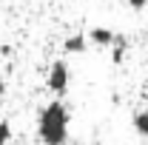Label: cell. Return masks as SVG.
<instances>
[{"mask_svg": "<svg viewBox=\"0 0 148 145\" xmlns=\"http://www.w3.org/2000/svg\"><path fill=\"white\" fill-rule=\"evenodd\" d=\"M71 111L63 100H51L37 111V140L43 145H66L69 142Z\"/></svg>", "mask_w": 148, "mask_h": 145, "instance_id": "6da1fadb", "label": "cell"}, {"mask_svg": "<svg viewBox=\"0 0 148 145\" xmlns=\"http://www.w3.org/2000/svg\"><path fill=\"white\" fill-rule=\"evenodd\" d=\"M46 85H49V91L54 94L57 100L69 91V85H71V68H69V63H66V60H54V63L49 66Z\"/></svg>", "mask_w": 148, "mask_h": 145, "instance_id": "7a4b0ae2", "label": "cell"}, {"mask_svg": "<svg viewBox=\"0 0 148 145\" xmlns=\"http://www.w3.org/2000/svg\"><path fill=\"white\" fill-rule=\"evenodd\" d=\"M88 43L100 46V49H111V46L117 43V34H114L111 29H106V26H94L91 31H88Z\"/></svg>", "mask_w": 148, "mask_h": 145, "instance_id": "3957f363", "label": "cell"}, {"mask_svg": "<svg viewBox=\"0 0 148 145\" xmlns=\"http://www.w3.org/2000/svg\"><path fill=\"white\" fill-rule=\"evenodd\" d=\"M88 49V37L83 34V31H77V34H69L63 40V51L66 54H83Z\"/></svg>", "mask_w": 148, "mask_h": 145, "instance_id": "277c9868", "label": "cell"}, {"mask_svg": "<svg viewBox=\"0 0 148 145\" xmlns=\"http://www.w3.org/2000/svg\"><path fill=\"white\" fill-rule=\"evenodd\" d=\"M131 125H134V131H137L140 137H148V108L134 111V117H131Z\"/></svg>", "mask_w": 148, "mask_h": 145, "instance_id": "5b68a950", "label": "cell"}, {"mask_svg": "<svg viewBox=\"0 0 148 145\" xmlns=\"http://www.w3.org/2000/svg\"><path fill=\"white\" fill-rule=\"evenodd\" d=\"M125 49H128V40L123 34H117V43L111 46V60H114V63H123V60H125Z\"/></svg>", "mask_w": 148, "mask_h": 145, "instance_id": "8992f818", "label": "cell"}, {"mask_svg": "<svg viewBox=\"0 0 148 145\" xmlns=\"http://www.w3.org/2000/svg\"><path fill=\"white\" fill-rule=\"evenodd\" d=\"M9 142H12V125H9V120L0 117V145H9Z\"/></svg>", "mask_w": 148, "mask_h": 145, "instance_id": "52a82bcc", "label": "cell"}, {"mask_svg": "<svg viewBox=\"0 0 148 145\" xmlns=\"http://www.w3.org/2000/svg\"><path fill=\"white\" fill-rule=\"evenodd\" d=\"M125 3H128L131 9H137V12H140V9H145V6H148V0H125Z\"/></svg>", "mask_w": 148, "mask_h": 145, "instance_id": "ba28073f", "label": "cell"}, {"mask_svg": "<svg viewBox=\"0 0 148 145\" xmlns=\"http://www.w3.org/2000/svg\"><path fill=\"white\" fill-rule=\"evenodd\" d=\"M0 94H3V77H0Z\"/></svg>", "mask_w": 148, "mask_h": 145, "instance_id": "9c48e42d", "label": "cell"}]
</instances>
